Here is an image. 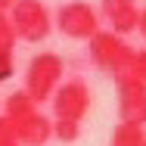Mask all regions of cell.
Returning <instances> with one entry per match:
<instances>
[{"label":"cell","instance_id":"1","mask_svg":"<svg viewBox=\"0 0 146 146\" xmlns=\"http://www.w3.org/2000/svg\"><path fill=\"white\" fill-rule=\"evenodd\" d=\"M3 118L9 121L19 146H47L53 140V121L28 100L25 90H13L3 103Z\"/></svg>","mask_w":146,"mask_h":146},{"label":"cell","instance_id":"2","mask_svg":"<svg viewBox=\"0 0 146 146\" xmlns=\"http://www.w3.org/2000/svg\"><path fill=\"white\" fill-rule=\"evenodd\" d=\"M62 75H65V59L59 53H53V50L37 53L25 65V87L22 90L28 93V100L34 106L37 103H50V96L62 84Z\"/></svg>","mask_w":146,"mask_h":146},{"label":"cell","instance_id":"3","mask_svg":"<svg viewBox=\"0 0 146 146\" xmlns=\"http://www.w3.org/2000/svg\"><path fill=\"white\" fill-rule=\"evenodd\" d=\"M134 53H137V50H134L124 37H118V34H112V31H103V28L87 40V56H90V62H93L100 72L112 75V78L131 72Z\"/></svg>","mask_w":146,"mask_h":146},{"label":"cell","instance_id":"4","mask_svg":"<svg viewBox=\"0 0 146 146\" xmlns=\"http://www.w3.org/2000/svg\"><path fill=\"white\" fill-rule=\"evenodd\" d=\"M9 22L16 31V40L37 44L53 31V16L44 6V0H16L9 9Z\"/></svg>","mask_w":146,"mask_h":146},{"label":"cell","instance_id":"5","mask_svg":"<svg viewBox=\"0 0 146 146\" xmlns=\"http://www.w3.org/2000/svg\"><path fill=\"white\" fill-rule=\"evenodd\" d=\"M53 22H56V28L65 37H72V40H90L100 31V13L90 3H84V0H68V3H62L56 9Z\"/></svg>","mask_w":146,"mask_h":146},{"label":"cell","instance_id":"6","mask_svg":"<svg viewBox=\"0 0 146 146\" xmlns=\"http://www.w3.org/2000/svg\"><path fill=\"white\" fill-rule=\"evenodd\" d=\"M90 87L81 81V78H72V81H62L56 87V93L50 96V106H53V118L59 121H75L81 124V118L90 112Z\"/></svg>","mask_w":146,"mask_h":146},{"label":"cell","instance_id":"7","mask_svg":"<svg viewBox=\"0 0 146 146\" xmlns=\"http://www.w3.org/2000/svg\"><path fill=\"white\" fill-rule=\"evenodd\" d=\"M115 93H118V118L121 124H146V84L137 81L131 72L115 78Z\"/></svg>","mask_w":146,"mask_h":146},{"label":"cell","instance_id":"8","mask_svg":"<svg viewBox=\"0 0 146 146\" xmlns=\"http://www.w3.org/2000/svg\"><path fill=\"white\" fill-rule=\"evenodd\" d=\"M100 13H103V19L109 22L112 34H118V37L137 31L140 9H137L134 0H100Z\"/></svg>","mask_w":146,"mask_h":146},{"label":"cell","instance_id":"9","mask_svg":"<svg viewBox=\"0 0 146 146\" xmlns=\"http://www.w3.org/2000/svg\"><path fill=\"white\" fill-rule=\"evenodd\" d=\"M109 146H146V131L137 127V124H121L118 121L115 131H112Z\"/></svg>","mask_w":146,"mask_h":146},{"label":"cell","instance_id":"10","mask_svg":"<svg viewBox=\"0 0 146 146\" xmlns=\"http://www.w3.org/2000/svg\"><path fill=\"white\" fill-rule=\"evenodd\" d=\"M53 137H56L59 143H75V140L81 137V124H75V121H59V118H53Z\"/></svg>","mask_w":146,"mask_h":146},{"label":"cell","instance_id":"11","mask_svg":"<svg viewBox=\"0 0 146 146\" xmlns=\"http://www.w3.org/2000/svg\"><path fill=\"white\" fill-rule=\"evenodd\" d=\"M16 47V31L9 22V13H0V50H13Z\"/></svg>","mask_w":146,"mask_h":146},{"label":"cell","instance_id":"12","mask_svg":"<svg viewBox=\"0 0 146 146\" xmlns=\"http://www.w3.org/2000/svg\"><path fill=\"white\" fill-rule=\"evenodd\" d=\"M13 72H16V56H13V50H0V84L9 81Z\"/></svg>","mask_w":146,"mask_h":146},{"label":"cell","instance_id":"13","mask_svg":"<svg viewBox=\"0 0 146 146\" xmlns=\"http://www.w3.org/2000/svg\"><path fill=\"white\" fill-rule=\"evenodd\" d=\"M131 75H134L137 81H143V84H146V50H137V53H134V62H131Z\"/></svg>","mask_w":146,"mask_h":146},{"label":"cell","instance_id":"14","mask_svg":"<svg viewBox=\"0 0 146 146\" xmlns=\"http://www.w3.org/2000/svg\"><path fill=\"white\" fill-rule=\"evenodd\" d=\"M0 146H19L16 140V134H13V127H9V121L0 115Z\"/></svg>","mask_w":146,"mask_h":146},{"label":"cell","instance_id":"15","mask_svg":"<svg viewBox=\"0 0 146 146\" xmlns=\"http://www.w3.org/2000/svg\"><path fill=\"white\" fill-rule=\"evenodd\" d=\"M137 31L146 37V9H140V19H137Z\"/></svg>","mask_w":146,"mask_h":146},{"label":"cell","instance_id":"16","mask_svg":"<svg viewBox=\"0 0 146 146\" xmlns=\"http://www.w3.org/2000/svg\"><path fill=\"white\" fill-rule=\"evenodd\" d=\"M13 3H16V0H0V13H9V9H13Z\"/></svg>","mask_w":146,"mask_h":146}]
</instances>
